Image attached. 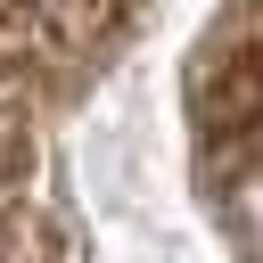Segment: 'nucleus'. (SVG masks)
Masks as SVG:
<instances>
[{
	"label": "nucleus",
	"instance_id": "f257e3e1",
	"mask_svg": "<svg viewBox=\"0 0 263 263\" xmlns=\"http://www.w3.org/2000/svg\"><path fill=\"white\" fill-rule=\"evenodd\" d=\"M0 263H8V222H0Z\"/></svg>",
	"mask_w": 263,
	"mask_h": 263
}]
</instances>
